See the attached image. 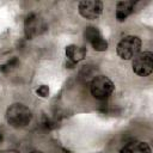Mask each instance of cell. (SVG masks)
<instances>
[{
    "mask_svg": "<svg viewBox=\"0 0 153 153\" xmlns=\"http://www.w3.org/2000/svg\"><path fill=\"white\" fill-rule=\"evenodd\" d=\"M31 110L20 103L12 104L6 111V120L8 124L14 128H23L27 126L31 122Z\"/></svg>",
    "mask_w": 153,
    "mask_h": 153,
    "instance_id": "1",
    "label": "cell"
},
{
    "mask_svg": "<svg viewBox=\"0 0 153 153\" xmlns=\"http://www.w3.org/2000/svg\"><path fill=\"white\" fill-rule=\"evenodd\" d=\"M114 82L105 75H97L91 80L90 90L94 98L104 100L111 96L114 92Z\"/></svg>",
    "mask_w": 153,
    "mask_h": 153,
    "instance_id": "2",
    "label": "cell"
},
{
    "mask_svg": "<svg viewBox=\"0 0 153 153\" xmlns=\"http://www.w3.org/2000/svg\"><path fill=\"white\" fill-rule=\"evenodd\" d=\"M141 49V39L137 36H126L117 44V54L123 60L134 59Z\"/></svg>",
    "mask_w": 153,
    "mask_h": 153,
    "instance_id": "3",
    "label": "cell"
},
{
    "mask_svg": "<svg viewBox=\"0 0 153 153\" xmlns=\"http://www.w3.org/2000/svg\"><path fill=\"white\" fill-rule=\"evenodd\" d=\"M133 71L140 76H147L153 72V54L151 51L139 53L133 60Z\"/></svg>",
    "mask_w": 153,
    "mask_h": 153,
    "instance_id": "4",
    "label": "cell"
},
{
    "mask_svg": "<svg viewBox=\"0 0 153 153\" xmlns=\"http://www.w3.org/2000/svg\"><path fill=\"white\" fill-rule=\"evenodd\" d=\"M103 4L98 0H85L79 2V13L86 19H96L102 14Z\"/></svg>",
    "mask_w": 153,
    "mask_h": 153,
    "instance_id": "5",
    "label": "cell"
},
{
    "mask_svg": "<svg viewBox=\"0 0 153 153\" xmlns=\"http://www.w3.org/2000/svg\"><path fill=\"white\" fill-rule=\"evenodd\" d=\"M42 30H44V24H43L42 19L35 13L29 14L24 22L25 36L27 38H32V37L39 35Z\"/></svg>",
    "mask_w": 153,
    "mask_h": 153,
    "instance_id": "6",
    "label": "cell"
},
{
    "mask_svg": "<svg viewBox=\"0 0 153 153\" xmlns=\"http://www.w3.org/2000/svg\"><path fill=\"white\" fill-rule=\"evenodd\" d=\"M120 153H151V147L142 141H131L127 143Z\"/></svg>",
    "mask_w": 153,
    "mask_h": 153,
    "instance_id": "7",
    "label": "cell"
},
{
    "mask_svg": "<svg viewBox=\"0 0 153 153\" xmlns=\"http://www.w3.org/2000/svg\"><path fill=\"white\" fill-rule=\"evenodd\" d=\"M85 54H86V50L82 47H79L75 44H71L66 47V56L72 63H76L80 60H82L85 57Z\"/></svg>",
    "mask_w": 153,
    "mask_h": 153,
    "instance_id": "8",
    "label": "cell"
},
{
    "mask_svg": "<svg viewBox=\"0 0 153 153\" xmlns=\"http://www.w3.org/2000/svg\"><path fill=\"white\" fill-rule=\"evenodd\" d=\"M133 10H134L133 1H120L116 6V18L120 22H123L127 19L128 16L131 14Z\"/></svg>",
    "mask_w": 153,
    "mask_h": 153,
    "instance_id": "9",
    "label": "cell"
},
{
    "mask_svg": "<svg viewBox=\"0 0 153 153\" xmlns=\"http://www.w3.org/2000/svg\"><path fill=\"white\" fill-rule=\"evenodd\" d=\"M102 35H100V32H99V30L97 29V27H94V26H88V27H86L85 29V31H84V37H85V39L87 41V42H90V43H92V42H94L97 38H99Z\"/></svg>",
    "mask_w": 153,
    "mask_h": 153,
    "instance_id": "10",
    "label": "cell"
},
{
    "mask_svg": "<svg viewBox=\"0 0 153 153\" xmlns=\"http://www.w3.org/2000/svg\"><path fill=\"white\" fill-rule=\"evenodd\" d=\"M91 45H92V48H93L94 50H97V51H105V50L108 49V42H106L102 36H100L99 38H97L94 42H92Z\"/></svg>",
    "mask_w": 153,
    "mask_h": 153,
    "instance_id": "11",
    "label": "cell"
},
{
    "mask_svg": "<svg viewBox=\"0 0 153 153\" xmlns=\"http://www.w3.org/2000/svg\"><path fill=\"white\" fill-rule=\"evenodd\" d=\"M92 75H93V71H92L90 67H86V66H85V67L82 68V71L80 72V79L84 80V81L90 80ZM91 80H92V79H91Z\"/></svg>",
    "mask_w": 153,
    "mask_h": 153,
    "instance_id": "12",
    "label": "cell"
},
{
    "mask_svg": "<svg viewBox=\"0 0 153 153\" xmlns=\"http://www.w3.org/2000/svg\"><path fill=\"white\" fill-rule=\"evenodd\" d=\"M17 63H18V60H17L16 57H13V59H11L6 65L0 66V71H1V72H7V71L12 69L13 67H16V66H17Z\"/></svg>",
    "mask_w": 153,
    "mask_h": 153,
    "instance_id": "13",
    "label": "cell"
},
{
    "mask_svg": "<svg viewBox=\"0 0 153 153\" xmlns=\"http://www.w3.org/2000/svg\"><path fill=\"white\" fill-rule=\"evenodd\" d=\"M37 94H39L41 97H47L49 94V87L47 85H41L38 88H37Z\"/></svg>",
    "mask_w": 153,
    "mask_h": 153,
    "instance_id": "14",
    "label": "cell"
},
{
    "mask_svg": "<svg viewBox=\"0 0 153 153\" xmlns=\"http://www.w3.org/2000/svg\"><path fill=\"white\" fill-rule=\"evenodd\" d=\"M31 153H42L41 151H33V152H31Z\"/></svg>",
    "mask_w": 153,
    "mask_h": 153,
    "instance_id": "15",
    "label": "cell"
},
{
    "mask_svg": "<svg viewBox=\"0 0 153 153\" xmlns=\"http://www.w3.org/2000/svg\"><path fill=\"white\" fill-rule=\"evenodd\" d=\"M0 141H1V135H0Z\"/></svg>",
    "mask_w": 153,
    "mask_h": 153,
    "instance_id": "16",
    "label": "cell"
}]
</instances>
